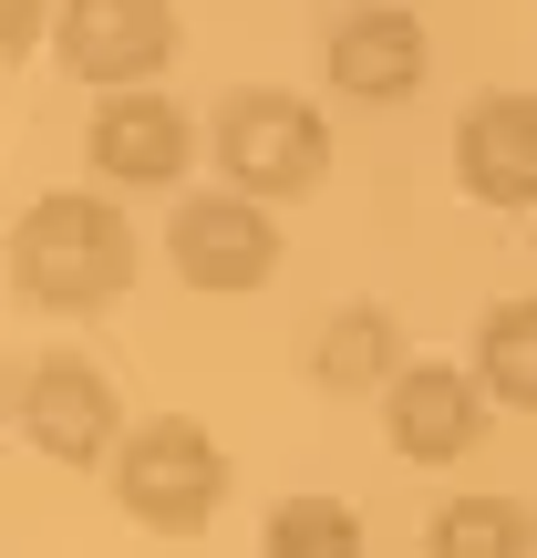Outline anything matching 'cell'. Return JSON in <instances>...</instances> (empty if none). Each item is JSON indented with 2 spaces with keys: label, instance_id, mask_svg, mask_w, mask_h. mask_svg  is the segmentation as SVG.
<instances>
[{
  "label": "cell",
  "instance_id": "obj_1",
  "mask_svg": "<svg viewBox=\"0 0 537 558\" xmlns=\"http://www.w3.org/2000/svg\"><path fill=\"white\" fill-rule=\"evenodd\" d=\"M11 279L32 311H103L135 290V218L94 186H52L11 228Z\"/></svg>",
  "mask_w": 537,
  "mask_h": 558
},
{
  "label": "cell",
  "instance_id": "obj_2",
  "mask_svg": "<svg viewBox=\"0 0 537 558\" xmlns=\"http://www.w3.org/2000/svg\"><path fill=\"white\" fill-rule=\"evenodd\" d=\"M228 497V456L197 414H145L135 435L114 445V507L156 538H197Z\"/></svg>",
  "mask_w": 537,
  "mask_h": 558
},
{
  "label": "cell",
  "instance_id": "obj_3",
  "mask_svg": "<svg viewBox=\"0 0 537 558\" xmlns=\"http://www.w3.org/2000/svg\"><path fill=\"white\" fill-rule=\"evenodd\" d=\"M218 177L248 186V197H310L320 177H331V124L310 114L300 94H279V83H248V94L218 104Z\"/></svg>",
  "mask_w": 537,
  "mask_h": 558
},
{
  "label": "cell",
  "instance_id": "obj_4",
  "mask_svg": "<svg viewBox=\"0 0 537 558\" xmlns=\"http://www.w3.org/2000/svg\"><path fill=\"white\" fill-rule=\"evenodd\" d=\"M52 52H62V73L103 83V94L156 83L176 62V0H62Z\"/></svg>",
  "mask_w": 537,
  "mask_h": 558
},
{
  "label": "cell",
  "instance_id": "obj_5",
  "mask_svg": "<svg viewBox=\"0 0 537 558\" xmlns=\"http://www.w3.org/2000/svg\"><path fill=\"white\" fill-rule=\"evenodd\" d=\"M166 259H176L186 290H259L279 269V228H269V197H248V186H228V197H186L176 218H166Z\"/></svg>",
  "mask_w": 537,
  "mask_h": 558
},
{
  "label": "cell",
  "instance_id": "obj_6",
  "mask_svg": "<svg viewBox=\"0 0 537 558\" xmlns=\"http://www.w3.org/2000/svg\"><path fill=\"white\" fill-rule=\"evenodd\" d=\"M21 424L52 465H114V445H124V403L83 352H41L21 373Z\"/></svg>",
  "mask_w": 537,
  "mask_h": 558
},
{
  "label": "cell",
  "instance_id": "obj_7",
  "mask_svg": "<svg viewBox=\"0 0 537 558\" xmlns=\"http://www.w3.org/2000/svg\"><path fill=\"white\" fill-rule=\"evenodd\" d=\"M486 383H465L455 362H403L382 383V424H393V456L403 465H465L486 435Z\"/></svg>",
  "mask_w": 537,
  "mask_h": 558
},
{
  "label": "cell",
  "instance_id": "obj_8",
  "mask_svg": "<svg viewBox=\"0 0 537 558\" xmlns=\"http://www.w3.org/2000/svg\"><path fill=\"white\" fill-rule=\"evenodd\" d=\"M83 156H94L103 186H176L186 156H197V124H186L166 94L124 83V94L94 104V135H83Z\"/></svg>",
  "mask_w": 537,
  "mask_h": 558
},
{
  "label": "cell",
  "instance_id": "obj_9",
  "mask_svg": "<svg viewBox=\"0 0 537 558\" xmlns=\"http://www.w3.org/2000/svg\"><path fill=\"white\" fill-rule=\"evenodd\" d=\"M331 83L352 104H414L424 94V21L393 11V0H352V11L331 21Z\"/></svg>",
  "mask_w": 537,
  "mask_h": 558
},
{
  "label": "cell",
  "instance_id": "obj_10",
  "mask_svg": "<svg viewBox=\"0 0 537 558\" xmlns=\"http://www.w3.org/2000/svg\"><path fill=\"white\" fill-rule=\"evenodd\" d=\"M455 177L486 207H537V94H486L455 124Z\"/></svg>",
  "mask_w": 537,
  "mask_h": 558
},
{
  "label": "cell",
  "instance_id": "obj_11",
  "mask_svg": "<svg viewBox=\"0 0 537 558\" xmlns=\"http://www.w3.org/2000/svg\"><path fill=\"white\" fill-rule=\"evenodd\" d=\"M393 373H403V331H393V311L352 300V311L320 320V341H310V383H320V393H382Z\"/></svg>",
  "mask_w": 537,
  "mask_h": 558
},
{
  "label": "cell",
  "instance_id": "obj_12",
  "mask_svg": "<svg viewBox=\"0 0 537 558\" xmlns=\"http://www.w3.org/2000/svg\"><path fill=\"white\" fill-rule=\"evenodd\" d=\"M424 558H537V518L517 497H444L424 527Z\"/></svg>",
  "mask_w": 537,
  "mask_h": 558
},
{
  "label": "cell",
  "instance_id": "obj_13",
  "mask_svg": "<svg viewBox=\"0 0 537 558\" xmlns=\"http://www.w3.org/2000/svg\"><path fill=\"white\" fill-rule=\"evenodd\" d=\"M476 383L497 403H517V414H537V300H497L476 331Z\"/></svg>",
  "mask_w": 537,
  "mask_h": 558
},
{
  "label": "cell",
  "instance_id": "obj_14",
  "mask_svg": "<svg viewBox=\"0 0 537 558\" xmlns=\"http://www.w3.org/2000/svg\"><path fill=\"white\" fill-rule=\"evenodd\" d=\"M259 558H373V548H362V518L341 497H279L259 527Z\"/></svg>",
  "mask_w": 537,
  "mask_h": 558
},
{
  "label": "cell",
  "instance_id": "obj_15",
  "mask_svg": "<svg viewBox=\"0 0 537 558\" xmlns=\"http://www.w3.org/2000/svg\"><path fill=\"white\" fill-rule=\"evenodd\" d=\"M41 11H52V0H0V52H11V62L41 52Z\"/></svg>",
  "mask_w": 537,
  "mask_h": 558
}]
</instances>
